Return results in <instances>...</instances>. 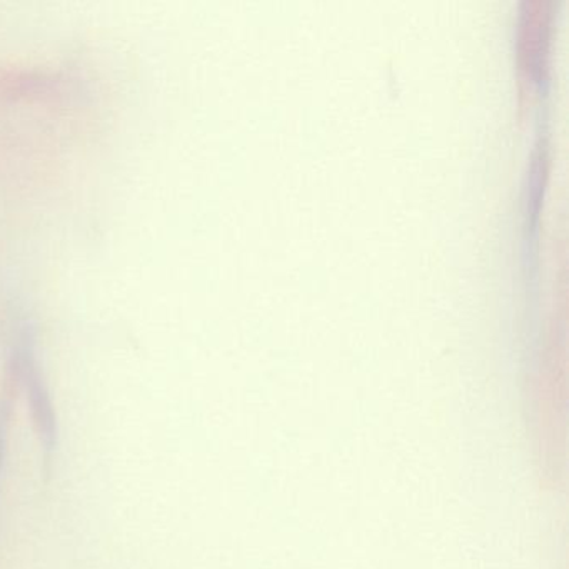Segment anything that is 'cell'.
<instances>
[{
    "label": "cell",
    "mask_w": 569,
    "mask_h": 569,
    "mask_svg": "<svg viewBox=\"0 0 569 569\" xmlns=\"http://www.w3.org/2000/svg\"><path fill=\"white\" fill-rule=\"evenodd\" d=\"M22 352V388L28 391L29 409H31L32 426L41 441L42 448L49 456L58 448L59 428L58 415L48 385L36 365L34 356L29 349Z\"/></svg>",
    "instance_id": "1"
},
{
    "label": "cell",
    "mask_w": 569,
    "mask_h": 569,
    "mask_svg": "<svg viewBox=\"0 0 569 569\" xmlns=\"http://www.w3.org/2000/svg\"><path fill=\"white\" fill-rule=\"evenodd\" d=\"M22 388V352L16 351L6 365L0 386V476L4 472L9 452V435L14 418L16 401Z\"/></svg>",
    "instance_id": "2"
}]
</instances>
